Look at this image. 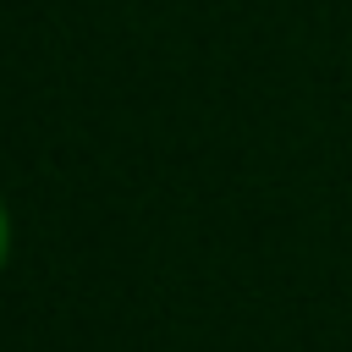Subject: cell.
I'll list each match as a JSON object with an SVG mask.
<instances>
[{"mask_svg": "<svg viewBox=\"0 0 352 352\" xmlns=\"http://www.w3.org/2000/svg\"><path fill=\"white\" fill-rule=\"evenodd\" d=\"M6 248H11V226H6V204H0V264H6Z\"/></svg>", "mask_w": 352, "mask_h": 352, "instance_id": "6da1fadb", "label": "cell"}]
</instances>
